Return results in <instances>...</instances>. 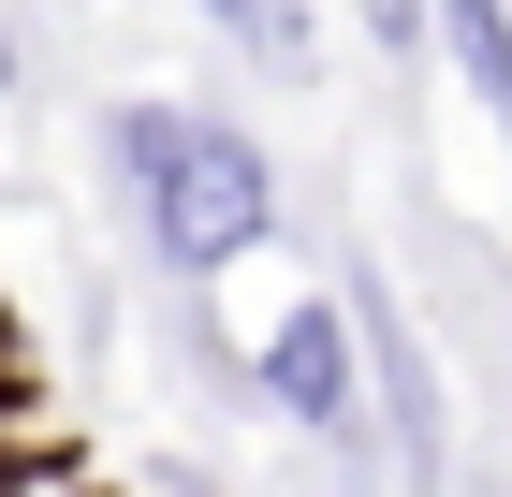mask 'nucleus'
<instances>
[{
    "instance_id": "3",
    "label": "nucleus",
    "mask_w": 512,
    "mask_h": 497,
    "mask_svg": "<svg viewBox=\"0 0 512 497\" xmlns=\"http://www.w3.org/2000/svg\"><path fill=\"white\" fill-rule=\"evenodd\" d=\"M425 15L454 30V59H469V88H483V103L512 117V15H498V0H425Z\"/></svg>"
},
{
    "instance_id": "5",
    "label": "nucleus",
    "mask_w": 512,
    "mask_h": 497,
    "mask_svg": "<svg viewBox=\"0 0 512 497\" xmlns=\"http://www.w3.org/2000/svg\"><path fill=\"white\" fill-rule=\"evenodd\" d=\"M366 30H381L395 59H410V44H425V0H366Z\"/></svg>"
},
{
    "instance_id": "6",
    "label": "nucleus",
    "mask_w": 512,
    "mask_h": 497,
    "mask_svg": "<svg viewBox=\"0 0 512 497\" xmlns=\"http://www.w3.org/2000/svg\"><path fill=\"white\" fill-rule=\"evenodd\" d=\"M0 88H15V30H0Z\"/></svg>"
},
{
    "instance_id": "1",
    "label": "nucleus",
    "mask_w": 512,
    "mask_h": 497,
    "mask_svg": "<svg viewBox=\"0 0 512 497\" xmlns=\"http://www.w3.org/2000/svg\"><path fill=\"white\" fill-rule=\"evenodd\" d=\"M118 176H132V205H147V234H161L176 278H220L235 249L278 234L264 147H249L235 117H205V103H132L118 117Z\"/></svg>"
},
{
    "instance_id": "2",
    "label": "nucleus",
    "mask_w": 512,
    "mask_h": 497,
    "mask_svg": "<svg viewBox=\"0 0 512 497\" xmlns=\"http://www.w3.org/2000/svg\"><path fill=\"white\" fill-rule=\"evenodd\" d=\"M264 395L337 439V424H352V322H337V307H293V322L264 337Z\"/></svg>"
},
{
    "instance_id": "4",
    "label": "nucleus",
    "mask_w": 512,
    "mask_h": 497,
    "mask_svg": "<svg viewBox=\"0 0 512 497\" xmlns=\"http://www.w3.org/2000/svg\"><path fill=\"white\" fill-rule=\"evenodd\" d=\"M205 15H220V30H235L249 59H278V74L308 59V15H293V0H205Z\"/></svg>"
},
{
    "instance_id": "7",
    "label": "nucleus",
    "mask_w": 512,
    "mask_h": 497,
    "mask_svg": "<svg viewBox=\"0 0 512 497\" xmlns=\"http://www.w3.org/2000/svg\"><path fill=\"white\" fill-rule=\"evenodd\" d=\"M0 410H15V366H0Z\"/></svg>"
}]
</instances>
